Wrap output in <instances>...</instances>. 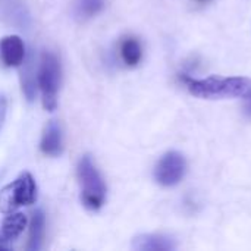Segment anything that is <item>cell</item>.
Segmentation results:
<instances>
[{"instance_id": "7c38bea8", "label": "cell", "mask_w": 251, "mask_h": 251, "mask_svg": "<svg viewBox=\"0 0 251 251\" xmlns=\"http://www.w3.org/2000/svg\"><path fill=\"white\" fill-rule=\"evenodd\" d=\"M106 6V0H76L75 13L79 19H90L100 13Z\"/></svg>"}, {"instance_id": "5bb4252c", "label": "cell", "mask_w": 251, "mask_h": 251, "mask_svg": "<svg viewBox=\"0 0 251 251\" xmlns=\"http://www.w3.org/2000/svg\"><path fill=\"white\" fill-rule=\"evenodd\" d=\"M6 112H7V100L3 94H0V128L6 119Z\"/></svg>"}, {"instance_id": "4fadbf2b", "label": "cell", "mask_w": 251, "mask_h": 251, "mask_svg": "<svg viewBox=\"0 0 251 251\" xmlns=\"http://www.w3.org/2000/svg\"><path fill=\"white\" fill-rule=\"evenodd\" d=\"M32 74H34V69L29 62V65L22 71V90L29 101L34 100L35 97V78Z\"/></svg>"}, {"instance_id": "52a82bcc", "label": "cell", "mask_w": 251, "mask_h": 251, "mask_svg": "<svg viewBox=\"0 0 251 251\" xmlns=\"http://www.w3.org/2000/svg\"><path fill=\"white\" fill-rule=\"evenodd\" d=\"M26 216L22 213H9L0 226V250H7L21 237L26 228Z\"/></svg>"}, {"instance_id": "277c9868", "label": "cell", "mask_w": 251, "mask_h": 251, "mask_svg": "<svg viewBox=\"0 0 251 251\" xmlns=\"http://www.w3.org/2000/svg\"><path fill=\"white\" fill-rule=\"evenodd\" d=\"M60 82V62L54 53L46 51L41 56L38 69V84L43 96V106L53 112L57 107V91Z\"/></svg>"}, {"instance_id": "9a60e30c", "label": "cell", "mask_w": 251, "mask_h": 251, "mask_svg": "<svg viewBox=\"0 0 251 251\" xmlns=\"http://www.w3.org/2000/svg\"><path fill=\"white\" fill-rule=\"evenodd\" d=\"M246 113L251 116V96L249 97V101H247V104H246Z\"/></svg>"}, {"instance_id": "ba28073f", "label": "cell", "mask_w": 251, "mask_h": 251, "mask_svg": "<svg viewBox=\"0 0 251 251\" xmlns=\"http://www.w3.org/2000/svg\"><path fill=\"white\" fill-rule=\"evenodd\" d=\"M176 247V241L165 234H141L132 241L135 251H174Z\"/></svg>"}, {"instance_id": "30bf717a", "label": "cell", "mask_w": 251, "mask_h": 251, "mask_svg": "<svg viewBox=\"0 0 251 251\" xmlns=\"http://www.w3.org/2000/svg\"><path fill=\"white\" fill-rule=\"evenodd\" d=\"M44 234H46V218L41 210L34 212L31 224H29V237H28V251H38L43 247L44 241Z\"/></svg>"}, {"instance_id": "3957f363", "label": "cell", "mask_w": 251, "mask_h": 251, "mask_svg": "<svg viewBox=\"0 0 251 251\" xmlns=\"http://www.w3.org/2000/svg\"><path fill=\"white\" fill-rule=\"evenodd\" d=\"M37 200V185L31 174H21L13 182L0 190V212L13 213L24 206H31Z\"/></svg>"}, {"instance_id": "9c48e42d", "label": "cell", "mask_w": 251, "mask_h": 251, "mask_svg": "<svg viewBox=\"0 0 251 251\" xmlns=\"http://www.w3.org/2000/svg\"><path fill=\"white\" fill-rule=\"evenodd\" d=\"M40 149L46 156H59L62 153L63 149V143H62V129L60 125L56 121H50L43 132L41 137V143H40Z\"/></svg>"}, {"instance_id": "6da1fadb", "label": "cell", "mask_w": 251, "mask_h": 251, "mask_svg": "<svg viewBox=\"0 0 251 251\" xmlns=\"http://www.w3.org/2000/svg\"><path fill=\"white\" fill-rule=\"evenodd\" d=\"M190 94L199 99L218 100L251 96V79L246 76H209L204 79L182 78Z\"/></svg>"}, {"instance_id": "8992f818", "label": "cell", "mask_w": 251, "mask_h": 251, "mask_svg": "<svg viewBox=\"0 0 251 251\" xmlns=\"http://www.w3.org/2000/svg\"><path fill=\"white\" fill-rule=\"evenodd\" d=\"M0 60L6 68H16L24 63L25 46L21 37L6 35L0 40Z\"/></svg>"}, {"instance_id": "5b68a950", "label": "cell", "mask_w": 251, "mask_h": 251, "mask_svg": "<svg viewBox=\"0 0 251 251\" xmlns=\"http://www.w3.org/2000/svg\"><path fill=\"white\" fill-rule=\"evenodd\" d=\"M185 171V157L179 151H169L157 162L154 168V179L162 187H174L182 181Z\"/></svg>"}, {"instance_id": "7a4b0ae2", "label": "cell", "mask_w": 251, "mask_h": 251, "mask_svg": "<svg viewBox=\"0 0 251 251\" xmlns=\"http://www.w3.org/2000/svg\"><path fill=\"white\" fill-rule=\"evenodd\" d=\"M76 172L81 184L82 204L90 210H99L106 200V185L96 163L88 154L79 159Z\"/></svg>"}, {"instance_id": "8fae6325", "label": "cell", "mask_w": 251, "mask_h": 251, "mask_svg": "<svg viewBox=\"0 0 251 251\" xmlns=\"http://www.w3.org/2000/svg\"><path fill=\"white\" fill-rule=\"evenodd\" d=\"M121 57L126 66H137L143 57V49L137 38L128 37L121 43Z\"/></svg>"}]
</instances>
